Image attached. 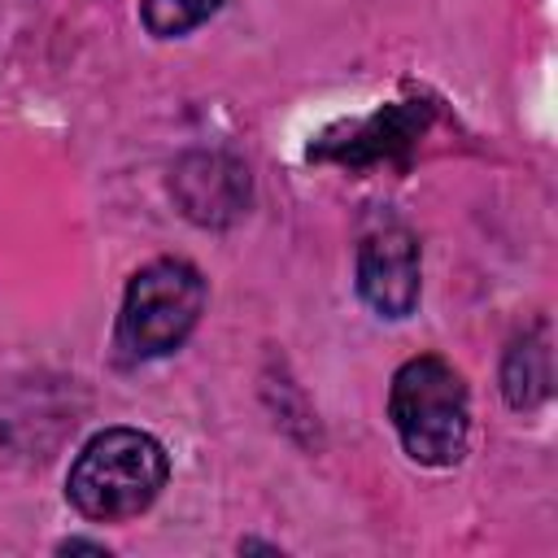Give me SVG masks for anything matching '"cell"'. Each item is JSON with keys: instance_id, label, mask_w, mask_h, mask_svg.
<instances>
[{"instance_id": "cell-1", "label": "cell", "mask_w": 558, "mask_h": 558, "mask_svg": "<svg viewBox=\"0 0 558 558\" xmlns=\"http://www.w3.org/2000/svg\"><path fill=\"white\" fill-rule=\"evenodd\" d=\"M166 475H170L166 449L148 432L105 427L78 449L65 475V497L78 514L118 523V519L148 510L157 493L166 488Z\"/></svg>"}, {"instance_id": "cell-4", "label": "cell", "mask_w": 558, "mask_h": 558, "mask_svg": "<svg viewBox=\"0 0 558 558\" xmlns=\"http://www.w3.org/2000/svg\"><path fill=\"white\" fill-rule=\"evenodd\" d=\"M418 240L410 227L384 218L362 231L357 244V292L384 318H405L418 305Z\"/></svg>"}, {"instance_id": "cell-7", "label": "cell", "mask_w": 558, "mask_h": 558, "mask_svg": "<svg viewBox=\"0 0 558 558\" xmlns=\"http://www.w3.org/2000/svg\"><path fill=\"white\" fill-rule=\"evenodd\" d=\"M554 388V362H549V327H527L501 357V392L514 410H536Z\"/></svg>"}, {"instance_id": "cell-3", "label": "cell", "mask_w": 558, "mask_h": 558, "mask_svg": "<svg viewBox=\"0 0 558 558\" xmlns=\"http://www.w3.org/2000/svg\"><path fill=\"white\" fill-rule=\"evenodd\" d=\"M201 310H205L201 270L183 257H157L126 283L113 349L126 362L166 357L192 336Z\"/></svg>"}, {"instance_id": "cell-2", "label": "cell", "mask_w": 558, "mask_h": 558, "mask_svg": "<svg viewBox=\"0 0 558 558\" xmlns=\"http://www.w3.org/2000/svg\"><path fill=\"white\" fill-rule=\"evenodd\" d=\"M388 418L401 449L423 466H453L466 453L471 397L445 357H410L388 388Z\"/></svg>"}, {"instance_id": "cell-5", "label": "cell", "mask_w": 558, "mask_h": 558, "mask_svg": "<svg viewBox=\"0 0 558 558\" xmlns=\"http://www.w3.org/2000/svg\"><path fill=\"white\" fill-rule=\"evenodd\" d=\"M170 196L201 227H227L248 205V170L227 153H187L170 174Z\"/></svg>"}, {"instance_id": "cell-9", "label": "cell", "mask_w": 558, "mask_h": 558, "mask_svg": "<svg viewBox=\"0 0 558 558\" xmlns=\"http://www.w3.org/2000/svg\"><path fill=\"white\" fill-rule=\"evenodd\" d=\"M57 549H61V554H78V549H92V554H105V545H96V541H61Z\"/></svg>"}, {"instance_id": "cell-6", "label": "cell", "mask_w": 558, "mask_h": 558, "mask_svg": "<svg viewBox=\"0 0 558 558\" xmlns=\"http://www.w3.org/2000/svg\"><path fill=\"white\" fill-rule=\"evenodd\" d=\"M427 105H392L384 113H375L371 122L353 126V135L344 144H323L318 157H336L344 166H366V161H384L397 148H410L423 126H427Z\"/></svg>"}, {"instance_id": "cell-8", "label": "cell", "mask_w": 558, "mask_h": 558, "mask_svg": "<svg viewBox=\"0 0 558 558\" xmlns=\"http://www.w3.org/2000/svg\"><path fill=\"white\" fill-rule=\"evenodd\" d=\"M218 4L222 0H144L140 17L157 39H174V35H187L192 26L209 22L218 13Z\"/></svg>"}]
</instances>
